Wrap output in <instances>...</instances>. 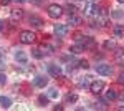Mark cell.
Wrapping results in <instances>:
<instances>
[{"label": "cell", "mask_w": 124, "mask_h": 111, "mask_svg": "<svg viewBox=\"0 0 124 111\" xmlns=\"http://www.w3.org/2000/svg\"><path fill=\"white\" fill-rule=\"evenodd\" d=\"M35 40H37V35H35L33 32H30V30H23V32L20 33V42H22V43H25V45L33 43Z\"/></svg>", "instance_id": "cell-2"}, {"label": "cell", "mask_w": 124, "mask_h": 111, "mask_svg": "<svg viewBox=\"0 0 124 111\" xmlns=\"http://www.w3.org/2000/svg\"><path fill=\"white\" fill-rule=\"evenodd\" d=\"M5 81H7V78H5V75H3L2 71H0V86H2V85H5Z\"/></svg>", "instance_id": "cell-26"}, {"label": "cell", "mask_w": 124, "mask_h": 111, "mask_svg": "<svg viewBox=\"0 0 124 111\" xmlns=\"http://www.w3.org/2000/svg\"><path fill=\"white\" fill-rule=\"evenodd\" d=\"M79 66H81V68H88V66H89V63H88V61H86V60H81V61H79Z\"/></svg>", "instance_id": "cell-25"}, {"label": "cell", "mask_w": 124, "mask_h": 111, "mask_svg": "<svg viewBox=\"0 0 124 111\" xmlns=\"http://www.w3.org/2000/svg\"><path fill=\"white\" fill-rule=\"evenodd\" d=\"M119 110H124V106H119Z\"/></svg>", "instance_id": "cell-33"}, {"label": "cell", "mask_w": 124, "mask_h": 111, "mask_svg": "<svg viewBox=\"0 0 124 111\" xmlns=\"http://www.w3.org/2000/svg\"><path fill=\"white\" fill-rule=\"evenodd\" d=\"M33 85H35L37 88H45L48 85V78H45V76H37V78L33 80Z\"/></svg>", "instance_id": "cell-7"}, {"label": "cell", "mask_w": 124, "mask_h": 111, "mask_svg": "<svg viewBox=\"0 0 124 111\" xmlns=\"http://www.w3.org/2000/svg\"><path fill=\"white\" fill-rule=\"evenodd\" d=\"M96 73L103 75V76H111L113 75V66L108 65V63H99V65H96Z\"/></svg>", "instance_id": "cell-3"}, {"label": "cell", "mask_w": 124, "mask_h": 111, "mask_svg": "<svg viewBox=\"0 0 124 111\" xmlns=\"http://www.w3.org/2000/svg\"><path fill=\"white\" fill-rule=\"evenodd\" d=\"M2 70H5V60L2 58V55H0V71Z\"/></svg>", "instance_id": "cell-27"}, {"label": "cell", "mask_w": 124, "mask_h": 111, "mask_svg": "<svg viewBox=\"0 0 124 111\" xmlns=\"http://www.w3.org/2000/svg\"><path fill=\"white\" fill-rule=\"evenodd\" d=\"M2 30H3V22L0 20V32H2Z\"/></svg>", "instance_id": "cell-31"}, {"label": "cell", "mask_w": 124, "mask_h": 111, "mask_svg": "<svg viewBox=\"0 0 124 111\" xmlns=\"http://www.w3.org/2000/svg\"><path fill=\"white\" fill-rule=\"evenodd\" d=\"M117 83H119V85H124V73H121L119 76H117Z\"/></svg>", "instance_id": "cell-28"}, {"label": "cell", "mask_w": 124, "mask_h": 111, "mask_svg": "<svg viewBox=\"0 0 124 111\" xmlns=\"http://www.w3.org/2000/svg\"><path fill=\"white\" fill-rule=\"evenodd\" d=\"M96 10H98V7H96L94 3H86L85 5V15L86 17H93Z\"/></svg>", "instance_id": "cell-8"}, {"label": "cell", "mask_w": 124, "mask_h": 111, "mask_svg": "<svg viewBox=\"0 0 124 111\" xmlns=\"http://www.w3.org/2000/svg\"><path fill=\"white\" fill-rule=\"evenodd\" d=\"M48 71H50V75L58 76V75L61 73V68H60L58 65H55V63H51V65H48Z\"/></svg>", "instance_id": "cell-11"}, {"label": "cell", "mask_w": 124, "mask_h": 111, "mask_svg": "<svg viewBox=\"0 0 124 111\" xmlns=\"http://www.w3.org/2000/svg\"><path fill=\"white\" fill-rule=\"evenodd\" d=\"M10 2H12V0H0V3H2V5H8Z\"/></svg>", "instance_id": "cell-29"}, {"label": "cell", "mask_w": 124, "mask_h": 111, "mask_svg": "<svg viewBox=\"0 0 124 111\" xmlns=\"http://www.w3.org/2000/svg\"><path fill=\"white\" fill-rule=\"evenodd\" d=\"M123 35H124V28L121 27V25L114 27V37H116V38H121Z\"/></svg>", "instance_id": "cell-16"}, {"label": "cell", "mask_w": 124, "mask_h": 111, "mask_svg": "<svg viewBox=\"0 0 124 111\" xmlns=\"http://www.w3.org/2000/svg\"><path fill=\"white\" fill-rule=\"evenodd\" d=\"M15 58L18 60L20 63H27V60H28V58H27V55H25L23 51H17V53H15Z\"/></svg>", "instance_id": "cell-14"}, {"label": "cell", "mask_w": 124, "mask_h": 111, "mask_svg": "<svg viewBox=\"0 0 124 111\" xmlns=\"http://www.w3.org/2000/svg\"><path fill=\"white\" fill-rule=\"evenodd\" d=\"M104 81H101V80H98V81H93V83L89 85V90L91 93H94V94H101L103 90H104Z\"/></svg>", "instance_id": "cell-4"}, {"label": "cell", "mask_w": 124, "mask_h": 111, "mask_svg": "<svg viewBox=\"0 0 124 111\" xmlns=\"http://www.w3.org/2000/svg\"><path fill=\"white\" fill-rule=\"evenodd\" d=\"M119 2H121V3H124V0H119Z\"/></svg>", "instance_id": "cell-34"}, {"label": "cell", "mask_w": 124, "mask_h": 111, "mask_svg": "<svg viewBox=\"0 0 124 111\" xmlns=\"http://www.w3.org/2000/svg\"><path fill=\"white\" fill-rule=\"evenodd\" d=\"M0 106L2 108H10L12 106V100L7 96H0Z\"/></svg>", "instance_id": "cell-12"}, {"label": "cell", "mask_w": 124, "mask_h": 111, "mask_svg": "<svg viewBox=\"0 0 124 111\" xmlns=\"http://www.w3.org/2000/svg\"><path fill=\"white\" fill-rule=\"evenodd\" d=\"M30 25H33V27H43V20L37 17V15H31L30 17Z\"/></svg>", "instance_id": "cell-10"}, {"label": "cell", "mask_w": 124, "mask_h": 111, "mask_svg": "<svg viewBox=\"0 0 124 111\" xmlns=\"http://www.w3.org/2000/svg\"><path fill=\"white\" fill-rule=\"evenodd\" d=\"M48 15L51 17V18H60L61 15H63V7H60L58 3H51V5H48Z\"/></svg>", "instance_id": "cell-1"}, {"label": "cell", "mask_w": 124, "mask_h": 111, "mask_svg": "<svg viewBox=\"0 0 124 111\" xmlns=\"http://www.w3.org/2000/svg\"><path fill=\"white\" fill-rule=\"evenodd\" d=\"M65 9L68 10V13H70V15H75V13H76V7H75V5H71V3H68Z\"/></svg>", "instance_id": "cell-19"}, {"label": "cell", "mask_w": 124, "mask_h": 111, "mask_svg": "<svg viewBox=\"0 0 124 111\" xmlns=\"http://www.w3.org/2000/svg\"><path fill=\"white\" fill-rule=\"evenodd\" d=\"M15 2H27V0H15Z\"/></svg>", "instance_id": "cell-32"}, {"label": "cell", "mask_w": 124, "mask_h": 111, "mask_svg": "<svg viewBox=\"0 0 124 111\" xmlns=\"http://www.w3.org/2000/svg\"><path fill=\"white\" fill-rule=\"evenodd\" d=\"M119 98H121V101H123V103H124V91H123V93H121V96H119Z\"/></svg>", "instance_id": "cell-30"}, {"label": "cell", "mask_w": 124, "mask_h": 111, "mask_svg": "<svg viewBox=\"0 0 124 111\" xmlns=\"http://www.w3.org/2000/svg\"><path fill=\"white\" fill-rule=\"evenodd\" d=\"M66 101H68V103H76V101H78V96H76V94H71V93H70V94L66 96Z\"/></svg>", "instance_id": "cell-20"}, {"label": "cell", "mask_w": 124, "mask_h": 111, "mask_svg": "<svg viewBox=\"0 0 124 111\" xmlns=\"http://www.w3.org/2000/svg\"><path fill=\"white\" fill-rule=\"evenodd\" d=\"M48 98H50V96H43V94H41V96H40V98H38L40 104H43V106H45V104H46V103H48Z\"/></svg>", "instance_id": "cell-22"}, {"label": "cell", "mask_w": 124, "mask_h": 111, "mask_svg": "<svg viewBox=\"0 0 124 111\" xmlns=\"http://www.w3.org/2000/svg\"><path fill=\"white\" fill-rule=\"evenodd\" d=\"M116 98H117V93H116L113 88L106 91V100H108V101H111V100H116Z\"/></svg>", "instance_id": "cell-13"}, {"label": "cell", "mask_w": 124, "mask_h": 111, "mask_svg": "<svg viewBox=\"0 0 124 111\" xmlns=\"http://www.w3.org/2000/svg\"><path fill=\"white\" fill-rule=\"evenodd\" d=\"M68 23H70V25H79V23H81V18H79V17H75V15H70Z\"/></svg>", "instance_id": "cell-17"}, {"label": "cell", "mask_w": 124, "mask_h": 111, "mask_svg": "<svg viewBox=\"0 0 124 111\" xmlns=\"http://www.w3.org/2000/svg\"><path fill=\"white\" fill-rule=\"evenodd\" d=\"M10 18H12V22H18V20L23 18V10L22 9H13L12 12H10Z\"/></svg>", "instance_id": "cell-5"}, {"label": "cell", "mask_w": 124, "mask_h": 111, "mask_svg": "<svg viewBox=\"0 0 124 111\" xmlns=\"http://www.w3.org/2000/svg\"><path fill=\"white\" fill-rule=\"evenodd\" d=\"M53 32L56 33L58 37H65V35H68V27L66 25H55V28H53Z\"/></svg>", "instance_id": "cell-6"}, {"label": "cell", "mask_w": 124, "mask_h": 111, "mask_svg": "<svg viewBox=\"0 0 124 111\" xmlns=\"http://www.w3.org/2000/svg\"><path fill=\"white\" fill-rule=\"evenodd\" d=\"M114 60L117 61V63L124 65V50L123 48H117V50L114 51Z\"/></svg>", "instance_id": "cell-9"}, {"label": "cell", "mask_w": 124, "mask_h": 111, "mask_svg": "<svg viewBox=\"0 0 124 111\" xmlns=\"http://www.w3.org/2000/svg\"><path fill=\"white\" fill-rule=\"evenodd\" d=\"M31 55L35 56V58H41L43 53H41V50H33V53H31Z\"/></svg>", "instance_id": "cell-23"}, {"label": "cell", "mask_w": 124, "mask_h": 111, "mask_svg": "<svg viewBox=\"0 0 124 111\" xmlns=\"http://www.w3.org/2000/svg\"><path fill=\"white\" fill-rule=\"evenodd\" d=\"M104 48H108V50H109V48H116V42L114 40H106L104 42Z\"/></svg>", "instance_id": "cell-18"}, {"label": "cell", "mask_w": 124, "mask_h": 111, "mask_svg": "<svg viewBox=\"0 0 124 111\" xmlns=\"http://www.w3.org/2000/svg\"><path fill=\"white\" fill-rule=\"evenodd\" d=\"M81 51H85V46L83 45H76V46H73V48H70V53H73V55H78Z\"/></svg>", "instance_id": "cell-15"}, {"label": "cell", "mask_w": 124, "mask_h": 111, "mask_svg": "<svg viewBox=\"0 0 124 111\" xmlns=\"http://www.w3.org/2000/svg\"><path fill=\"white\" fill-rule=\"evenodd\" d=\"M58 94H60V93H58V90H55V88H51V90L48 91V96H50V98H58Z\"/></svg>", "instance_id": "cell-21"}, {"label": "cell", "mask_w": 124, "mask_h": 111, "mask_svg": "<svg viewBox=\"0 0 124 111\" xmlns=\"http://www.w3.org/2000/svg\"><path fill=\"white\" fill-rule=\"evenodd\" d=\"M88 78H89V76H85V80H79L78 85H79V86H88Z\"/></svg>", "instance_id": "cell-24"}]
</instances>
